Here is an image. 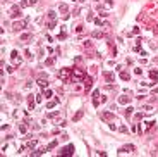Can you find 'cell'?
<instances>
[{
  "label": "cell",
  "mask_w": 158,
  "mask_h": 157,
  "mask_svg": "<svg viewBox=\"0 0 158 157\" xmlns=\"http://www.w3.org/2000/svg\"><path fill=\"white\" fill-rule=\"evenodd\" d=\"M95 24H96V26H102V24H103V21H102L100 17H96V19H95Z\"/></svg>",
  "instance_id": "40"
},
{
  "label": "cell",
  "mask_w": 158,
  "mask_h": 157,
  "mask_svg": "<svg viewBox=\"0 0 158 157\" xmlns=\"http://www.w3.org/2000/svg\"><path fill=\"white\" fill-rule=\"evenodd\" d=\"M9 16H10V19L21 17V7H12V9L9 10Z\"/></svg>",
  "instance_id": "6"
},
{
  "label": "cell",
  "mask_w": 158,
  "mask_h": 157,
  "mask_svg": "<svg viewBox=\"0 0 158 157\" xmlns=\"http://www.w3.org/2000/svg\"><path fill=\"white\" fill-rule=\"evenodd\" d=\"M84 47H86V48H91V42L86 40V42H84Z\"/></svg>",
  "instance_id": "43"
},
{
  "label": "cell",
  "mask_w": 158,
  "mask_h": 157,
  "mask_svg": "<svg viewBox=\"0 0 158 157\" xmlns=\"http://www.w3.org/2000/svg\"><path fill=\"white\" fill-rule=\"evenodd\" d=\"M139 31H141L139 28H137V26H134V29H132V31H131L129 35H139Z\"/></svg>",
  "instance_id": "36"
},
{
  "label": "cell",
  "mask_w": 158,
  "mask_h": 157,
  "mask_svg": "<svg viewBox=\"0 0 158 157\" xmlns=\"http://www.w3.org/2000/svg\"><path fill=\"white\" fill-rule=\"evenodd\" d=\"M45 152H48V150H47V148H36V150L31 152V155H43Z\"/></svg>",
  "instance_id": "18"
},
{
  "label": "cell",
  "mask_w": 158,
  "mask_h": 157,
  "mask_svg": "<svg viewBox=\"0 0 158 157\" xmlns=\"http://www.w3.org/2000/svg\"><path fill=\"white\" fill-rule=\"evenodd\" d=\"M118 104H122V105H126V104H131V97H127V95H122V97H118Z\"/></svg>",
  "instance_id": "13"
},
{
  "label": "cell",
  "mask_w": 158,
  "mask_h": 157,
  "mask_svg": "<svg viewBox=\"0 0 158 157\" xmlns=\"http://www.w3.org/2000/svg\"><path fill=\"white\" fill-rule=\"evenodd\" d=\"M28 23H29V19H21V21H16L12 24V29L14 31H23L24 28H28Z\"/></svg>",
  "instance_id": "2"
},
{
  "label": "cell",
  "mask_w": 158,
  "mask_h": 157,
  "mask_svg": "<svg viewBox=\"0 0 158 157\" xmlns=\"http://www.w3.org/2000/svg\"><path fill=\"white\" fill-rule=\"evenodd\" d=\"M48 117H50V119H55V117H58V112H57V111H55V112H50Z\"/></svg>",
  "instance_id": "37"
},
{
  "label": "cell",
  "mask_w": 158,
  "mask_h": 157,
  "mask_svg": "<svg viewBox=\"0 0 158 157\" xmlns=\"http://www.w3.org/2000/svg\"><path fill=\"white\" fill-rule=\"evenodd\" d=\"M134 50H136V52H139V50H141V40H137V42H136V45H134Z\"/></svg>",
  "instance_id": "33"
},
{
  "label": "cell",
  "mask_w": 158,
  "mask_h": 157,
  "mask_svg": "<svg viewBox=\"0 0 158 157\" xmlns=\"http://www.w3.org/2000/svg\"><path fill=\"white\" fill-rule=\"evenodd\" d=\"M36 83H38V86H41V90H45V88H48V81H47V78H38L36 80Z\"/></svg>",
  "instance_id": "12"
},
{
  "label": "cell",
  "mask_w": 158,
  "mask_h": 157,
  "mask_svg": "<svg viewBox=\"0 0 158 157\" xmlns=\"http://www.w3.org/2000/svg\"><path fill=\"white\" fill-rule=\"evenodd\" d=\"M79 2H84V0H79Z\"/></svg>",
  "instance_id": "46"
},
{
  "label": "cell",
  "mask_w": 158,
  "mask_h": 157,
  "mask_svg": "<svg viewBox=\"0 0 158 157\" xmlns=\"http://www.w3.org/2000/svg\"><path fill=\"white\" fill-rule=\"evenodd\" d=\"M143 111H144V112H153V107H151V105H144Z\"/></svg>",
  "instance_id": "39"
},
{
  "label": "cell",
  "mask_w": 158,
  "mask_h": 157,
  "mask_svg": "<svg viewBox=\"0 0 158 157\" xmlns=\"http://www.w3.org/2000/svg\"><path fill=\"white\" fill-rule=\"evenodd\" d=\"M57 143H58V140H53V142H50V143H48V147H47V150H52V148H55V147H57Z\"/></svg>",
  "instance_id": "26"
},
{
  "label": "cell",
  "mask_w": 158,
  "mask_h": 157,
  "mask_svg": "<svg viewBox=\"0 0 158 157\" xmlns=\"http://www.w3.org/2000/svg\"><path fill=\"white\" fill-rule=\"evenodd\" d=\"M67 38V35H65V28H62V33L58 35V40H65Z\"/></svg>",
  "instance_id": "31"
},
{
  "label": "cell",
  "mask_w": 158,
  "mask_h": 157,
  "mask_svg": "<svg viewBox=\"0 0 158 157\" xmlns=\"http://www.w3.org/2000/svg\"><path fill=\"white\" fill-rule=\"evenodd\" d=\"M83 116H84V111H83V109H79V111H77V112L74 114V117H72V121H74V123H77V121L81 119Z\"/></svg>",
  "instance_id": "14"
},
{
  "label": "cell",
  "mask_w": 158,
  "mask_h": 157,
  "mask_svg": "<svg viewBox=\"0 0 158 157\" xmlns=\"http://www.w3.org/2000/svg\"><path fill=\"white\" fill-rule=\"evenodd\" d=\"M58 10H60L62 12V17L65 19V21H67V19H69V14H67V10H69V7H67V4H60V5H58Z\"/></svg>",
  "instance_id": "9"
},
{
  "label": "cell",
  "mask_w": 158,
  "mask_h": 157,
  "mask_svg": "<svg viewBox=\"0 0 158 157\" xmlns=\"http://www.w3.org/2000/svg\"><path fill=\"white\" fill-rule=\"evenodd\" d=\"M34 147H36V140H31V142L24 143V148H34Z\"/></svg>",
  "instance_id": "20"
},
{
  "label": "cell",
  "mask_w": 158,
  "mask_h": 157,
  "mask_svg": "<svg viewBox=\"0 0 158 157\" xmlns=\"http://www.w3.org/2000/svg\"><path fill=\"white\" fill-rule=\"evenodd\" d=\"M19 40H21L23 43H26L28 40H31V33H23L21 36H19Z\"/></svg>",
  "instance_id": "15"
},
{
  "label": "cell",
  "mask_w": 158,
  "mask_h": 157,
  "mask_svg": "<svg viewBox=\"0 0 158 157\" xmlns=\"http://www.w3.org/2000/svg\"><path fill=\"white\" fill-rule=\"evenodd\" d=\"M24 55L29 59V61H33V54H31V50H29V48H26V50H24Z\"/></svg>",
  "instance_id": "30"
},
{
  "label": "cell",
  "mask_w": 158,
  "mask_h": 157,
  "mask_svg": "<svg viewBox=\"0 0 158 157\" xmlns=\"http://www.w3.org/2000/svg\"><path fill=\"white\" fill-rule=\"evenodd\" d=\"M100 119H103V121H110V119H113V111H103V112H100Z\"/></svg>",
  "instance_id": "5"
},
{
  "label": "cell",
  "mask_w": 158,
  "mask_h": 157,
  "mask_svg": "<svg viewBox=\"0 0 158 157\" xmlns=\"http://www.w3.org/2000/svg\"><path fill=\"white\" fill-rule=\"evenodd\" d=\"M55 26H57V21H50L48 23V29H53Z\"/></svg>",
  "instance_id": "38"
},
{
  "label": "cell",
  "mask_w": 158,
  "mask_h": 157,
  "mask_svg": "<svg viewBox=\"0 0 158 157\" xmlns=\"http://www.w3.org/2000/svg\"><path fill=\"white\" fill-rule=\"evenodd\" d=\"M43 95H45V99H50V97H52L53 93H52V90H48V88H45V90H43Z\"/></svg>",
  "instance_id": "28"
},
{
  "label": "cell",
  "mask_w": 158,
  "mask_h": 157,
  "mask_svg": "<svg viewBox=\"0 0 158 157\" xmlns=\"http://www.w3.org/2000/svg\"><path fill=\"white\" fill-rule=\"evenodd\" d=\"M83 83H84V90H86V93L91 90V86H93V78L91 76H86L84 80H83Z\"/></svg>",
  "instance_id": "7"
},
{
  "label": "cell",
  "mask_w": 158,
  "mask_h": 157,
  "mask_svg": "<svg viewBox=\"0 0 158 157\" xmlns=\"http://www.w3.org/2000/svg\"><path fill=\"white\" fill-rule=\"evenodd\" d=\"M96 2H100V0H96Z\"/></svg>",
  "instance_id": "48"
},
{
  "label": "cell",
  "mask_w": 158,
  "mask_h": 157,
  "mask_svg": "<svg viewBox=\"0 0 158 157\" xmlns=\"http://www.w3.org/2000/svg\"><path fill=\"white\" fill-rule=\"evenodd\" d=\"M112 5H113V0H105V7L107 9H110Z\"/></svg>",
  "instance_id": "35"
},
{
  "label": "cell",
  "mask_w": 158,
  "mask_h": 157,
  "mask_svg": "<svg viewBox=\"0 0 158 157\" xmlns=\"http://www.w3.org/2000/svg\"><path fill=\"white\" fill-rule=\"evenodd\" d=\"M100 102H102V100H100V90H95V92H93V105L98 107V105H100Z\"/></svg>",
  "instance_id": "10"
},
{
  "label": "cell",
  "mask_w": 158,
  "mask_h": 157,
  "mask_svg": "<svg viewBox=\"0 0 158 157\" xmlns=\"http://www.w3.org/2000/svg\"><path fill=\"white\" fill-rule=\"evenodd\" d=\"M57 102H58V97H57V99H55V100H50V102L47 104V109H53V107L57 105Z\"/></svg>",
  "instance_id": "21"
},
{
  "label": "cell",
  "mask_w": 158,
  "mask_h": 157,
  "mask_svg": "<svg viewBox=\"0 0 158 157\" xmlns=\"http://www.w3.org/2000/svg\"><path fill=\"white\" fill-rule=\"evenodd\" d=\"M72 78H74V80H84V78H86L84 69H81V67H72Z\"/></svg>",
  "instance_id": "3"
},
{
  "label": "cell",
  "mask_w": 158,
  "mask_h": 157,
  "mask_svg": "<svg viewBox=\"0 0 158 157\" xmlns=\"http://www.w3.org/2000/svg\"><path fill=\"white\" fill-rule=\"evenodd\" d=\"M91 36H93V38H103L105 35H103L102 31H93V33H91Z\"/></svg>",
  "instance_id": "24"
},
{
  "label": "cell",
  "mask_w": 158,
  "mask_h": 157,
  "mask_svg": "<svg viewBox=\"0 0 158 157\" xmlns=\"http://www.w3.org/2000/svg\"><path fill=\"white\" fill-rule=\"evenodd\" d=\"M10 59H12V62H14V64H17V66H19V64L23 62V57H21V55L17 54V50H14V52L10 54Z\"/></svg>",
  "instance_id": "8"
},
{
  "label": "cell",
  "mask_w": 158,
  "mask_h": 157,
  "mask_svg": "<svg viewBox=\"0 0 158 157\" xmlns=\"http://www.w3.org/2000/svg\"><path fill=\"white\" fill-rule=\"evenodd\" d=\"M7 73H14V67H12V66H7Z\"/></svg>",
  "instance_id": "45"
},
{
  "label": "cell",
  "mask_w": 158,
  "mask_h": 157,
  "mask_svg": "<svg viewBox=\"0 0 158 157\" xmlns=\"http://www.w3.org/2000/svg\"><path fill=\"white\" fill-rule=\"evenodd\" d=\"M19 131H21V133H26V131H28V123L19 124Z\"/></svg>",
  "instance_id": "25"
},
{
  "label": "cell",
  "mask_w": 158,
  "mask_h": 157,
  "mask_svg": "<svg viewBox=\"0 0 158 157\" xmlns=\"http://www.w3.org/2000/svg\"><path fill=\"white\" fill-rule=\"evenodd\" d=\"M150 78H151V80H155V81H156V80H158V71H156V69L150 71Z\"/></svg>",
  "instance_id": "23"
},
{
  "label": "cell",
  "mask_w": 158,
  "mask_h": 157,
  "mask_svg": "<svg viewBox=\"0 0 158 157\" xmlns=\"http://www.w3.org/2000/svg\"><path fill=\"white\" fill-rule=\"evenodd\" d=\"M71 76H72V69H69V67H62L58 71V80L60 81H69Z\"/></svg>",
  "instance_id": "1"
},
{
  "label": "cell",
  "mask_w": 158,
  "mask_h": 157,
  "mask_svg": "<svg viewBox=\"0 0 158 157\" xmlns=\"http://www.w3.org/2000/svg\"><path fill=\"white\" fill-rule=\"evenodd\" d=\"M48 17H50V21H55L57 12H55V10H48Z\"/></svg>",
  "instance_id": "27"
},
{
  "label": "cell",
  "mask_w": 158,
  "mask_h": 157,
  "mask_svg": "<svg viewBox=\"0 0 158 157\" xmlns=\"http://www.w3.org/2000/svg\"><path fill=\"white\" fill-rule=\"evenodd\" d=\"M38 0H21V4H19V7L24 9V7H29V5H36Z\"/></svg>",
  "instance_id": "11"
},
{
  "label": "cell",
  "mask_w": 158,
  "mask_h": 157,
  "mask_svg": "<svg viewBox=\"0 0 158 157\" xmlns=\"http://www.w3.org/2000/svg\"><path fill=\"white\" fill-rule=\"evenodd\" d=\"M72 154H74V145H67L65 148L58 152V157H65V155H72Z\"/></svg>",
  "instance_id": "4"
},
{
  "label": "cell",
  "mask_w": 158,
  "mask_h": 157,
  "mask_svg": "<svg viewBox=\"0 0 158 157\" xmlns=\"http://www.w3.org/2000/svg\"><path fill=\"white\" fill-rule=\"evenodd\" d=\"M132 111H134L132 107H127V109H126V112H124V114H126V117H131V116H132Z\"/></svg>",
  "instance_id": "32"
},
{
  "label": "cell",
  "mask_w": 158,
  "mask_h": 157,
  "mask_svg": "<svg viewBox=\"0 0 158 157\" xmlns=\"http://www.w3.org/2000/svg\"><path fill=\"white\" fill-rule=\"evenodd\" d=\"M134 148H136V147L129 143V145H126L124 148H120V150H118V152H120V154H124V152H134Z\"/></svg>",
  "instance_id": "16"
},
{
  "label": "cell",
  "mask_w": 158,
  "mask_h": 157,
  "mask_svg": "<svg viewBox=\"0 0 158 157\" xmlns=\"http://www.w3.org/2000/svg\"><path fill=\"white\" fill-rule=\"evenodd\" d=\"M105 78H107V81H108V83H112V81L115 80V76H113V73H105Z\"/></svg>",
  "instance_id": "22"
},
{
  "label": "cell",
  "mask_w": 158,
  "mask_h": 157,
  "mask_svg": "<svg viewBox=\"0 0 158 157\" xmlns=\"http://www.w3.org/2000/svg\"><path fill=\"white\" fill-rule=\"evenodd\" d=\"M53 62H55V57H50V59H47V61H45V64H47V66H52Z\"/></svg>",
  "instance_id": "34"
},
{
  "label": "cell",
  "mask_w": 158,
  "mask_h": 157,
  "mask_svg": "<svg viewBox=\"0 0 158 157\" xmlns=\"http://www.w3.org/2000/svg\"><path fill=\"white\" fill-rule=\"evenodd\" d=\"M118 131H120V133H127V126H120V128H118Z\"/></svg>",
  "instance_id": "42"
},
{
  "label": "cell",
  "mask_w": 158,
  "mask_h": 157,
  "mask_svg": "<svg viewBox=\"0 0 158 157\" xmlns=\"http://www.w3.org/2000/svg\"><path fill=\"white\" fill-rule=\"evenodd\" d=\"M34 102H36V99H33V95H29V99H28V105H29V111H33V109H34Z\"/></svg>",
  "instance_id": "19"
},
{
  "label": "cell",
  "mask_w": 158,
  "mask_h": 157,
  "mask_svg": "<svg viewBox=\"0 0 158 157\" xmlns=\"http://www.w3.org/2000/svg\"><path fill=\"white\" fill-rule=\"evenodd\" d=\"M134 73H136V74H141V73H143V69H141V67H137V69H134Z\"/></svg>",
  "instance_id": "44"
},
{
  "label": "cell",
  "mask_w": 158,
  "mask_h": 157,
  "mask_svg": "<svg viewBox=\"0 0 158 157\" xmlns=\"http://www.w3.org/2000/svg\"><path fill=\"white\" fill-rule=\"evenodd\" d=\"M43 97H45L43 93H40V95H36V97H34V99H36V104H41V102H43Z\"/></svg>",
  "instance_id": "29"
},
{
  "label": "cell",
  "mask_w": 158,
  "mask_h": 157,
  "mask_svg": "<svg viewBox=\"0 0 158 157\" xmlns=\"http://www.w3.org/2000/svg\"><path fill=\"white\" fill-rule=\"evenodd\" d=\"M120 80H122V81H129V80H131V74H129L127 71H120Z\"/></svg>",
  "instance_id": "17"
},
{
  "label": "cell",
  "mask_w": 158,
  "mask_h": 157,
  "mask_svg": "<svg viewBox=\"0 0 158 157\" xmlns=\"http://www.w3.org/2000/svg\"><path fill=\"white\" fill-rule=\"evenodd\" d=\"M83 29H84V26H83V24H79V26L76 28V31H77V33H83Z\"/></svg>",
  "instance_id": "41"
},
{
  "label": "cell",
  "mask_w": 158,
  "mask_h": 157,
  "mask_svg": "<svg viewBox=\"0 0 158 157\" xmlns=\"http://www.w3.org/2000/svg\"><path fill=\"white\" fill-rule=\"evenodd\" d=\"M72 2H76V0H72ZM77 2H79V0H77Z\"/></svg>",
  "instance_id": "47"
}]
</instances>
